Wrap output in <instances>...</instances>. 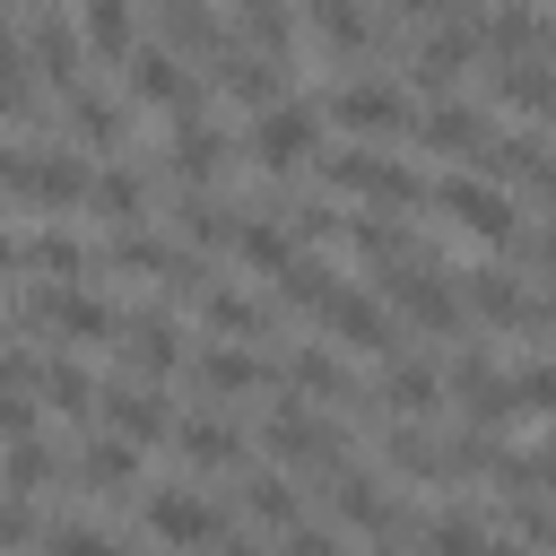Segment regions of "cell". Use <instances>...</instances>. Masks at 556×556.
<instances>
[{
	"instance_id": "1",
	"label": "cell",
	"mask_w": 556,
	"mask_h": 556,
	"mask_svg": "<svg viewBox=\"0 0 556 556\" xmlns=\"http://www.w3.org/2000/svg\"><path fill=\"white\" fill-rule=\"evenodd\" d=\"M87 182H96V165L78 148H61V139L9 148V174H0V191H17L26 208H87Z\"/></svg>"
},
{
	"instance_id": "2",
	"label": "cell",
	"mask_w": 556,
	"mask_h": 556,
	"mask_svg": "<svg viewBox=\"0 0 556 556\" xmlns=\"http://www.w3.org/2000/svg\"><path fill=\"white\" fill-rule=\"evenodd\" d=\"M321 182L374 200V217H400V208L426 200V174L400 165V156H382V148H321Z\"/></svg>"
},
{
	"instance_id": "3",
	"label": "cell",
	"mask_w": 556,
	"mask_h": 556,
	"mask_svg": "<svg viewBox=\"0 0 556 556\" xmlns=\"http://www.w3.org/2000/svg\"><path fill=\"white\" fill-rule=\"evenodd\" d=\"M321 122H339L348 139H400V130H417V96H408L400 78L365 70V78H339V87H330Z\"/></svg>"
},
{
	"instance_id": "4",
	"label": "cell",
	"mask_w": 556,
	"mask_h": 556,
	"mask_svg": "<svg viewBox=\"0 0 556 556\" xmlns=\"http://www.w3.org/2000/svg\"><path fill=\"white\" fill-rule=\"evenodd\" d=\"M426 191H434V208H443L460 235H478V243H521V208H513V191H504L495 174H469V165H460V174H434Z\"/></svg>"
},
{
	"instance_id": "5",
	"label": "cell",
	"mask_w": 556,
	"mask_h": 556,
	"mask_svg": "<svg viewBox=\"0 0 556 556\" xmlns=\"http://www.w3.org/2000/svg\"><path fill=\"white\" fill-rule=\"evenodd\" d=\"M469 61H478V9H426L417 43H408V78L426 87V104L452 96V78H460Z\"/></svg>"
},
{
	"instance_id": "6",
	"label": "cell",
	"mask_w": 556,
	"mask_h": 556,
	"mask_svg": "<svg viewBox=\"0 0 556 556\" xmlns=\"http://www.w3.org/2000/svg\"><path fill=\"white\" fill-rule=\"evenodd\" d=\"M382 313H408L426 330H460V287L434 269V252H408L382 269Z\"/></svg>"
},
{
	"instance_id": "7",
	"label": "cell",
	"mask_w": 556,
	"mask_h": 556,
	"mask_svg": "<svg viewBox=\"0 0 556 556\" xmlns=\"http://www.w3.org/2000/svg\"><path fill=\"white\" fill-rule=\"evenodd\" d=\"M313 139H321V104H304V96H287V104H269V113H252V122H243V156H252L261 174L304 165V156H313Z\"/></svg>"
},
{
	"instance_id": "8",
	"label": "cell",
	"mask_w": 556,
	"mask_h": 556,
	"mask_svg": "<svg viewBox=\"0 0 556 556\" xmlns=\"http://www.w3.org/2000/svg\"><path fill=\"white\" fill-rule=\"evenodd\" d=\"M17 321L61 330V339H122V313H113L104 295H87V287H52V278L17 295Z\"/></svg>"
},
{
	"instance_id": "9",
	"label": "cell",
	"mask_w": 556,
	"mask_h": 556,
	"mask_svg": "<svg viewBox=\"0 0 556 556\" xmlns=\"http://www.w3.org/2000/svg\"><path fill=\"white\" fill-rule=\"evenodd\" d=\"M122 87H130L139 104H165V113H191V104H200V78H191V61H182V52H165L156 35H139V43H130V61H122Z\"/></svg>"
},
{
	"instance_id": "10",
	"label": "cell",
	"mask_w": 556,
	"mask_h": 556,
	"mask_svg": "<svg viewBox=\"0 0 556 556\" xmlns=\"http://www.w3.org/2000/svg\"><path fill=\"white\" fill-rule=\"evenodd\" d=\"M139 521H148L156 547H217V539H226V513H217L200 486H156Z\"/></svg>"
},
{
	"instance_id": "11",
	"label": "cell",
	"mask_w": 556,
	"mask_h": 556,
	"mask_svg": "<svg viewBox=\"0 0 556 556\" xmlns=\"http://www.w3.org/2000/svg\"><path fill=\"white\" fill-rule=\"evenodd\" d=\"M460 313H486L504 330H556V304H539L513 269H469L460 278Z\"/></svg>"
},
{
	"instance_id": "12",
	"label": "cell",
	"mask_w": 556,
	"mask_h": 556,
	"mask_svg": "<svg viewBox=\"0 0 556 556\" xmlns=\"http://www.w3.org/2000/svg\"><path fill=\"white\" fill-rule=\"evenodd\" d=\"M261 443H269V460H287V469H339V426L313 417L304 400H278V417L261 426Z\"/></svg>"
},
{
	"instance_id": "13",
	"label": "cell",
	"mask_w": 556,
	"mask_h": 556,
	"mask_svg": "<svg viewBox=\"0 0 556 556\" xmlns=\"http://www.w3.org/2000/svg\"><path fill=\"white\" fill-rule=\"evenodd\" d=\"M17 43H26V61H35V78L43 87H78V70H87V52H78V26L61 17V9H26L17 17Z\"/></svg>"
},
{
	"instance_id": "14",
	"label": "cell",
	"mask_w": 556,
	"mask_h": 556,
	"mask_svg": "<svg viewBox=\"0 0 556 556\" xmlns=\"http://www.w3.org/2000/svg\"><path fill=\"white\" fill-rule=\"evenodd\" d=\"M495 130H504V122H495L486 104H469V96H434V104H417V139L443 148V156H486Z\"/></svg>"
},
{
	"instance_id": "15",
	"label": "cell",
	"mask_w": 556,
	"mask_h": 556,
	"mask_svg": "<svg viewBox=\"0 0 556 556\" xmlns=\"http://www.w3.org/2000/svg\"><path fill=\"white\" fill-rule=\"evenodd\" d=\"M321 330L348 339V348H365V356H400V321H391L382 295H365V287H339V295L321 304Z\"/></svg>"
},
{
	"instance_id": "16",
	"label": "cell",
	"mask_w": 556,
	"mask_h": 556,
	"mask_svg": "<svg viewBox=\"0 0 556 556\" xmlns=\"http://www.w3.org/2000/svg\"><path fill=\"white\" fill-rule=\"evenodd\" d=\"M96 261H104V269H139V278H165V287H208V278H200V261H191L182 243H165V235H139V226H130V235H113Z\"/></svg>"
},
{
	"instance_id": "17",
	"label": "cell",
	"mask_w": 556,
	"mask_h": 556,
	"mask_svg": "<svg viewBox=\"0 0 556 556\" xmlns=\"http://www.w3.org/2000/svg\"><path fill=\"white\" fill-rule=\"evenodd\" d=\"M96 417L139 452V443H156V434H174V408H165V391L156 382H113V391H96Z\"/></svg>"
},
{
	"instance_id": "18",
	"label": "cell",
	"mask_w": 556,
	"mask_h": 556,
	"mask_svg": "<svg viewBox=\"0 0 556 556\" xmlns=\"http://www.w3.org/2000/svg\"><path fill=\"white\" fill-rule=\"evenodd\" d=\"M208 70H217V87H226L235 104H252V113L287 104V61H269V52H252V43H226Z\"/></svg>"
},
{
	"instance_id": "19",
	"label": "cell",
	"mask_w": 556,
	"mask_h": 556,
	"mask_svg": "<svg viewBox=\"0 0 556 556\" xmlns=\"http://www.w3.org/2000/svg\"><path fill=\"white\" fill-rule=\"evenodd\" d=\"M165 156H174V174H182V182H208V174L235 156V139H226V122H217V113H200V104H191V113H174Z\"/></svg>"
},
{
	"instance_id": "20",
	"label": "cell",
	"mask_w": 556,
	"mask_h": 556,
	"mask_svg": "<svg viewBox=\"0 0 556 556\" xmlns=\"http://www.w3.org/2000/svg\"><path fill=\"white\" fill-rule=\"evenodd\" d=\"M122 365H130V374H148V382L182 365V330H174V313H165V304H139V313L122 321Z\"/></svg>"
},
{
	"instance_id": "21",
	"label": "cell",
	"mask_w": 556,
	"mask_h": 556,
	"mask_svg": "<svg viewBox=\"0 0 556 556\" xmlns=\"http://www.w3.org/2000/svg\"><path fill=\"white\" fill-rule=\"evenodd\" d=\"M374 408H391V417L443 408V374H434L426 356H382V374H374Z\"/></svg>"
},
{
	"instance_id": "22",
	"label": "cell",
	"mask_w": 556,
	"mask_h": 556,
	"mask_svg": "<svg viewBox=\"0 0 556 556\" xmlns=\"http://www.w3.org/2000/svg\"><path fill=\"white\" fill-rule=\"evenodd\" d=\"M486 165H495V182H504V191H513V182H530V191H547V200H556V148H547L539 130H495Z\"/></svg>"
},
{
	"instance_id": "23",
	"label": "cell",
	"mask_w": 556,
	"mask_h": 556,
	"mask_svg": "<svg viewBox=\"0 0 556 556\" xmlns=\"http://www.w3.org/2000/svg\"><path fill=\"white\" fill-rule=\"evenodd\" d=\"M235 226H243V208L217 200L208 182H182V191H174V235H182V252H191V243H235Z\"/></svg>"
},
{
	"instance_id": "24",
	"label": "cell",
	"mask_w": 556,
	"mask_h": 556,
	"mask_svg": "<svg viewBox=\"0 0 556 556\" xmlns=\"http://www.w3.org/2000/svg\"><path fill=\"white\" fill-rule=\"evenodd\" d=\"M304 26H313V43L339 52V70H348V52H374L382 43V17L356 9V0H321V9H304Z\"/></svg>"
},
{
	"instance_id": "25",
	"label": "cell",
	"mask_w": 556,
	"mask_h": 556,
	"mask_svg": "<svg viewBox=\"0 0 556 556\" xmlns=\"http://www.w3.org/2000/svg\"><path fill=\"white\" fill-rule=\"evenodd\" d=\"M17 261L43 269L52 287H78V269H96V243H78L70 226H35V235H17Z\"/></svg>"
},
{
	"instance_id": "26",
	"label": "cell",
	"mask_w": 556,
	"mask_h": 556,
	"mask_svg": "<svg viewBox=\"0 0 556 556\" xmlns=\"http://www.w3.org/2000/svg\"><path fill=\"white\" fill-rule=\"evenodd\" d=\"M295 252H304V243H295V226H287V217L243 208V226H235V261H252L261 278H287V269H295Z\"/></svg>"
},
{
	"instance_id": "27",
	"label": "cell",
	"mask_w": 556,
	"mask_h": 556,
	"mask_svg": "<svg viewBox=\"0 0 556 556\" xmlns=\"http://www.w3.org/2000/svg\"><path fill=\"white\" fill-rule=\"evenodd\" d=\"M70 26H78V52H104L113 70H122V61H130V43L148 35V26H139V17L122 9V0H87V9L70 17Z\"/></svg>"
},
{
	"instance_id": "28",
	"label": "cell",
	"mask_w": 556,
	"mask_h": 556,
	"mask_svg": "<svg viewBox=\"0 0 556 556\" xmlns=\"http://www.w3.org/2000/svg\"><path fill=\"white\" fill-rule=\"evenodd\" d=\"M495 96H504V104H521V113H556V52L495 61Z\"/></svg>"
},
{
	"instance_id": "29",
	"label": "cell",
	"mask_w": 556,
	"mask_h": 556,
	"mask_svg": "<svg viewBox=\"0 0 556 556\" xmlns=\"http://www.w3.org/2000/svg\"><path fill=\"white\" fill-rule=\"evenodd\" d=\"M200 321H208V339H217V348H235V339H261V330H269V313H261L243 287H200Z\"/></svg>"
},
{
	"instance_id": "30",
	"label": "cell",
	"mask_w": 556,
	"mask_h": 556,
	"mask_svg": "<svg viewBox=\"0 0 556 556\" xmlns=\"http://www.w3.org/2000/svg\"><path fill=\"white\" fill-rule=\"evenodd\" d=\"M330 504H339L356 530H400V504L382 495V478H374V469H339V478H330Z\"/></svg>"
},
{
	"instance_id": "31",
	"label": "cell",
	"mask_w": 556,
	"mask_h": 556,
	"mask_svg": "<svg viewBox=\"0 0 556 556\" xmlns=\"http://www.w3.org/2000/svg\"><path fill=\"white\" fill-rule=\"evenodd\" d=\"M174 443H182V460H191V469H235V460H243V434H235L226 417H208V408H200V417H182V426H174Z\"/></svg>"
},
{
	"instance_id": "32",
	"label": "cell",
	"mask_w": 556,
	"mask_h": 556,
	"mask_svg": "<svg viewBox=\"0 0 556 556\" xmlns=\"http://www.w3.org/2000/svg\"><path fill=\"white\" fill-rule=\"evenodd\" d=\"M0 113L9 122H35L43 104H35V61H26V43H17V17H0Z\"/></svg>"
},
{
	"instance_id": "33",
	"label": "cell",
	"mask_w": 556,
	"mask_h": 556,
	"mask_svg": "<svg viewBox=\"0 0 556 556\" xmlns=\"http://www.w3.org/2000/svg\"><path fill=\"white\" fill-rule=\"evenodd\" d=\"M87 208H96V217H113V226H139V208H148V182H139V165H96V182H87Z\"/></svg>"
},
{
	"instance_id": "34",
	"label": "cell",
	"mask_w": 556,
	"mask_h": 556,
	"mask_svg": "<svg viewBox=\"0 0 556 556\" xmlns=\"http://www.w3.org/2000/svg\"><path fill=\"white\" fill-rule=\"evenodd\" d=\"M191 374H200V391H261V382H269V365H261L252 348H217V339L191 356Z\"/></svg>"
},
{
	"instance_id": "35",
	"label": "cell",
	"mask_w": 556,
	"mask_h": 556,
	"mask_svg": "<svg viewBox=\"0 0 556 556\" xmlns=\"http://www.w3.org/2000/svg\"><path fill=\"white\" fill-rule=\"evenodd\" d=\"M61 113H70V130H87V139H96V148H113V139H122V130H130V113H122V104H113V96H104V87H87V78H78V87H70V96H61Z\"/></svg>"
},
{
	"instance_id": "36",
	"label": "cell",
	"mask_w": 556,
	"mask_h": 556,
	"mask_svg": "<svg viewBox=\"0 0 556 556\" xmlns=\"http://www.w3.org/2000/svg\"><path fill=\"white\" fill-rule=\"evenodd\" d=\"M26 382H35L52 408H70V417H87V408H96V374H87V365H70V356H35V374H26Z\"/></svg>"
},
{
	"instance_id": "37",
	"label": "cell",
	"mask_w": 556,
	"mask_h": 556,
	"mask_svg": "<svg viewBox=\"0 0 556 556\" xmlns=\"http://www.w3.org/2000/svg\"><path fill=\"white\" fill-rule=\"evenodd\" d=\"M235 43H252V52L287 61V52H295V9H269V0H252V9L235 17Z\"/></svg>"
},
{
	"instance_id": "38",
	"label": "cell",
	"mask_w": 556,
	"mask_h": 556,
	"mask_svg": "<svg viewBox=\"0 0 556 556\" xmlns=\"http://www.w3.org/2000/svg\"><path fill=\"white\" fill-rule=\"evenodd\" d=\"M287 382H295L304 400H348V365H339L330 348H295V356H287Z\"/></svg>"
},
{
	"instance_id": "39",
	"label": "cell",
	"mask_w": 556,
	"mask_h": 556,
	"mask_svg": "<svg viewBox=\"0 0 556 556\" xmlns=\"http://www.w3.org/2000/svg\"><path fill=\"white\" fill-rule=\"evenodd\" d=\"M78 478H87V486H130V478H139V452H130L122 434H96V443H78Z\"/></svg>"
},
{
	"instance_id": "40",
	"label": "cell",
	"mask_w": 556,
	"mask_h": 556,
	"mask_svg": "<svg viewBox=\"0 0 556 556\" xmlns=\"http://www.w3.org/2000/svg\"><path fill=\"white\" fill-rule=\"evenodd\" d=\"M486 547H495V530L469 521V513H434L426 521V556H486Z\"/></svg>"
},
{
	"instance_id": "41",
	"label": "cell",
	"mask_w": 556,
	"mask_h": 556,
	"mask_svg": "<svg viewBox=\"0 0 556 556\" xmlns=\"http://www.w3.org/2000/svg\"><path fill=\"white\" fill-rule=\"evenodd\" d=\"M278 287H287V304H304V313H321V304L339 295V269H330L321 252H295V269H287Z\"/></svg>"
},
{
	"instance_id": "42",
	"label": "cell",
	"mask_w": 556,
	"mask_h": 556,
	"mask_svg": "<svg viewBox=\"0 0 556 556\" xmlns=\"http://www.w3.org/2000/svg\"><path fill=\"white\" fill-rule=\"evenodd\" d=\"M43 478H52V452H43L35 434H26V443H0V486H9V495H35Z\"/></svg>"
},
{
	"instance_id": "43",
	"label": "cell",
	"mask_w": 556,
	"mask_h": 556,
	"mask_svg": "<svg viewBox=\"0 0 556 556\" xmlns=\"http://www.w3.org/2000/svg\"><path fill=\"white\" fill-rule=\"evenodd\" d=\"M243 513H252V521H278V530H295V486H287V478H252V486H243Z\"/></svg>"
},
{
	"instance_id": "44",
	"label": "cell",
	"mask_w": 556,
	"mask_h": 556,
	"mask_svg": "<svg viewBox=\"0 0 556 556\" xmlns=\"http://www.w3.org/2000/svg\"><path fill=\"white\" fill-rule=\"evenodd\" d=\"M43 556H122L104 530H87V521H61V530H43Z\"/></svg>"
},
{
	"instance_id": "45",
	"label": "cell",
	"mask_w": 556,
	"mask_h": 556,
	"mask_svg": "<svg viewBox=\"0 0 556 556\" xmlns=\"http://www.w3.org/2000/svg\"><path fill=\"white\" fill-rule=\"evenodd\" d=\"M513 400H521V408H547V417H556V356L521 365V374H513Z\"/></svg>"
},
{
	"instance_id": "46",
	"label": "cell",
	"mask_w": 556,
	"mask_h": 556,
	"mask_svg": "<svg viewBox=\"0 0 556 556\" xmlns=\"http://www.w3.org/2000/svg\"><path fill=\"white\" fill-rule=\"evenodd\" d=\"M35 434V400L26 391H0V443H26Z\"/></svg>"
},
{
	"instance_id": "47",
	"label": "cell",
	"mask_w": 556,
	"mask_h": 556,
	"mask_svg": "<svg viewBox=\"0 0 556 556\" xmlns=\"http://www.w3.org/2000/svg\"><path fill=\"white\" fill-rule=\"evenodd\" d=\"M278 556H339V539H330V530H304V521H295V530H287V547H278Z\"/></svg>"
},
{
	"instance_id": "48",
	"label": "cell",
	"mask_w": 556,
	"mask_h": 556,
	"mask_svg": "<svg viewBox=\"0 0 556 556\" xmlns=\"http://www.w3.org/2000/svg\"><path fill=\"white\" fill-rule=\"evenodd\" d=\"M17 539H35V513L17 495H0V547H17Z\"/></svg>"
},
{
	"instance_id": "49",
	"label": "cell",
	"mask_w": 556,
	"mask_h": 556,
	"mask_svg": "<svg viewBox=\"0 0 556 556\" xmlns=\"http://www.w3.org/2000/svg\"><path fill=\"white\" fill-rule=\"evenodd\" d=\"M530 252H539V269H547V278H556V217H547V226H539V235H530Z\"/></svg>"
},
{
	"instance_id": "50",
	"label": "cell",
	"mask_w": 556,
	"mask_h": 556,
	"mask_svg": "<svg viewBox=\"0 0 556 556\" xmlns=\"http://www.w3.org/2000/svg\"><path fill=\"white\" fill-rule=\"evenodd\" d=\"M486 556H530V547H521V539H495V547H486Z\"/></svg>"
},
{
	"instance_id": "51",
	"label": "cell",
	"mask_w": 556,
	"mask_h": 556,
	"mask_svg": "<svg viewBox=\"0 0 556 556\" xmlns=\"http://www.w3.org/2000/svg\"><path fill=\"white\" fill-rule=\"evenodd\" d=\"M217 556H261V547H252V539H226V547H217Z\"/></svg>"
},
{
	"instance_id": "52",
	"label": "cell",
	"mask_w": 556,
	"mask_h": 556,
	"mask_svg": "<svg viewBox=\"0 0 556 556\" xmlns=\"http://www.w3.org/2000/svg\"><path fill=\"white\" fill-rule=\"evenodd\" d=\"M0 269H17V235H0Z\"/></svg>"
},
{
	"instance_id": "53",
	"label": "cell",
	"mask_w": 556,
	"mask_h": 556,
	"mask_svg": "<svg viewBox=\"0 0 556 556\" xmlns=\"http://www.w3.org/2000/svg\"><path fill=\"white\" fill-rule=\"evenodd\" d=\"M374 556H408V547H374Z\"/></svg>"
},
{
	"instance_id": "54",
	"label": "cell",
	"mask_w": 556,
	"mask_h": 556,
	"mask_svg": "<svg viewBox=\"0 0 556 556\" xmlns=\"http://www.w3.org/2000/svg\"><path fill=\"white\" fill-rule=\"evenodd\" d=\"M0 174H9V148H0Z\"/></svg>"
}]
</instances>
